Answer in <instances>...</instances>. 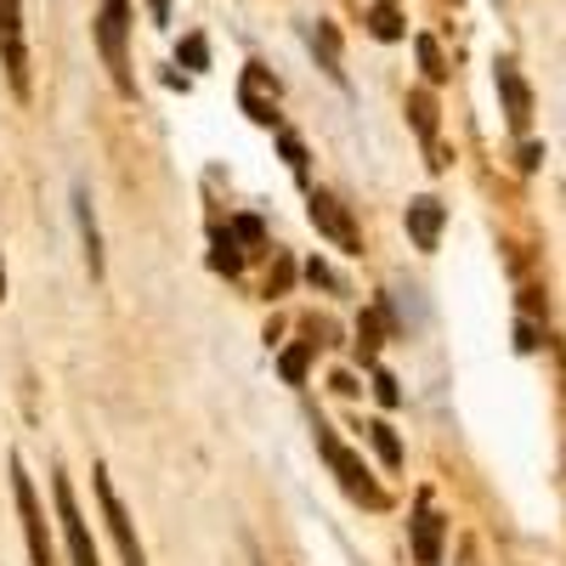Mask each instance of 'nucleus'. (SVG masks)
Instances as JSON below:
<instances>
[{"instance_id": "f257e3e1", "label": "nucleus", "mask_w": 566, "mask_h": 566, "mask_svg": "<svg viewBox=\"0 0 566 566\" xmlns=\"http://www.w3.org/2000/svg\"><path fill=\"white\" fill-rule=\"evenodd\" d=\"M312 442H317V453L328 459V470H335V482L346 488V499H357L363 510H386V504H391V493L368 476V464H363L335 431H328L323 419H312Z\"/></svg>"}, {"instance_id": "f03ea898", "label": "nucleus", "mask_w": 566, "mask_h": 566, "mask_svg": "<svg viewBox=\"0 0 566 566\" xmlns=\"http://www.w3.org/2000/svg\"><path fill=\"white\" fill-rule=\"evenodd\" d=\"M125 34H130V0H103V12H97L103 63H108V74H114V91H119V97H136V74H130Z\"/></svg>"}, {"instance_id": "7ed1b4c3", "label": "nucleus", "mask_w": 566, "mask_h": 566, "mask_svg": "<svg viewBox=\"0 0 566 566\" xmlns=\"http://www.w3.org/2000/svg\"><path fill=\"white\" fill-rule=\"evenodd\" d=\"M12 470V499H18V522H23V544H29V566H57V549H52V527H45V510L34 499V482L23 476V459L12 453L7 459Z\"/></svg>"}, {"instance_id": "20e7f679", "label": "nucleus", "mask_w": 566, "mask_h": 566, "mask_svg": "<svg viewBox=\"0 0 566 566\" xmlns=\"http://www.w3.org/2000/svg\"><path fill=\"white\" fill-rule=\"evenodd\" d=\"M0 69H7L12 97L29 103V40H23V0H0Z\"/></svg>"}, {"instance_id": "39448f33", "label": "nucleus", "mask_w": 566, "mask_h": 566, "mask_svg": "<svg viewBox=\"0 0 566 566\" xmlns=\"http://www.w3.org/2000/svg\"><path fill=\"white\" fill-rule=\"evenodd\" d=\"M91 488H97V504H103V522H108V533H114L119 560H125V566H148V549H142V538H136V527H130V510L119 504V493H114V482H108L103 464L91 470Z\"/></svg>"}, {"instance_id": "423d86ee", "label": "nucleus", "mask_w": 566, "mask_h": 566, "mask_svg": "<svg viewBox=\"0 0 566 566\" xmlns=\"http://www.w3.org/2000/svg\"><path fill=\"white\" fill-rule=\"evenodd\" d=\"M52 504H57V522H63V538H69V560L74 566H103L97 560V544H91V527H85V515L74 504V488L63 470H52Z\"/></svg>"}, {"instance_id": "0eeeda50", "label": "nucleus", "mask_w": 566, "mask_h": 566, "mask_svg": "<svg viewBox=\"0 0 566 566\" xmlns=\"http://www.w3.org/2000/svg\"><path fill=\"white\" fill-rule=\"evenodd\" d=\"M306 216H312V227L323 232L335 250H346V255H363V232H357V221H352V210L335 199V193H312L306 199Z\"/></svg>"}, {"instance_id": "6e6552de", "label": "nucleus", "mask_w": 566, "mask_h": 566, "mask_svg": "<svg viewBox=\"0 0 566 566\" xmlns=\"http://www.w3.org/2000/svg\"><path fill=\"white\" fill-rule=\"evenodd\" d=\"M402 221H408V239H413V250H424L431 255L437 244H442V227H448V205L442 199H408V210H402Z\"/></svg>"}, {"instance_id": "1a4fd4ad", "label": "nucleus", "mask_w": 566, "mask_h": 566, "mask_svg": "<svg viewBox=\"0 0 566 566\" xmlns=\"http://www.w3.org/2000/svg\"><path fill=\"white\" fill-rule=\"evenodd\" d=\"M239 103H244V114H250L255 125H277V80H272L261 63H250V69H244Z\"/></svg>"}, {"instance_id": "9d476101", "label": "nucleus", "mask_w": 566, "mask_h": 566, "mask_svg": "<svg viewBox=\"0 0 566 566\" xmlns=\"http://www.w3.org/2000/svg\"><path fill=\"white\" fill-rule=\"evenodd\" d=\"M408 119H413V130H419V148H424V165L431 170H442L448 159H442V148H437V97L431 91H408Z\"/></svg>"}, {"instance_id": "9b49d317", "label": "nucleus", "mask_w": 566, "mask_h": 566, "mask_svg": "<svg viewBox=\"0 0 566 566\" xmlns=\"http://www.w3.org/2000/svg\"><path fill=\"white\" fill-rule=\"evenodd\" d=\"M493 80H499V97H504V119H510V130H527V119H533V91H527V80L515 74V63H499Z\"/></svg>"}, {"instance_id": "f8f14e48", "label": "nucleus", "mask_w": 566, "mask_h": 566, "mask_svg": "<svg viewBox=\"0 0 566 566\" xmlns=\"http://www.w3.org/2000/svg\"><path fill=\"white\" fill-rule=\"evenodd\" d=\"M442 515L431 510V499H419V510H413V560L419 566H442Z\"/></svg>"}, {"instance_id": "ddd939ff", "label": "nucleus", "mask_w": 566, "mask_h": 566, "mask_svg": "<svg viewBox=\"0 0 566 566\" xmlns=\"http://www.w3.org/2000/svg\"><path fill=\"white\" fill-rule=\"evenodd\" d=\"M74 221H80V244H85V272L103 277V232H97V216H91L85 187H74Z\"/></svg>"}, {"instance_id": "4468645a", "label": "nucleus", "mask_w": 566, "mask_h": 566, "mask_svg": "<svg viewBox=\"0 0 566 566\" xmlns=\"http://www.w3.org/2000/svg\"><path fill=\"white\" fill-rule=\"evenodd\" d=\"M306 40H312V52H317L323 74L346 91V69H340V34H335V23H312V29H306Z\"/></svg>"}, {"instance_id": "2eb2a0df", "label": "nucleus", "mask_w": 566, "mask_h": 566, "mask_svg": "<svg viewBox=\"0 0 566 566\" xmlns=\"http://www.w3.org/2000/svg\"><path fill=\"white\" fill-rule=\"evenodd\" d=\"M312 352H317V340H295L290 352L277 357V374H283V380H290V386H306V368H312Z\"/></svg>"}, {"instance_id": "dca6fc26", "label": "nucleus", "mask_w": 566, "mask_h": 566, "mask_svg": "<svg viewBox=\"0 0 566 566\" xmlns=\"http://www.w3.org/2000/svg\"><path fill=\"white\" fill-rule=\"evenodd\" d=\"M363 431L374 437V448H380V459H386V470H402V442H397V431H391V424H386V419H368V424H363Z\"/></svg>"}, {"instance_id": "f3484780", "label": "nucleus", "mask_w": 566, "mask_h": 566, "mask_svg": "<svg viewBox=\"0 0 566 566\" xmlns=\"http://www.w3.org/2000/svg\"><path fill=\"white\" fill-rule=\"evenodd\" d=\"M368 34H374V40H402V12L391 7V0L368 7Z\"/></svg>"}, {"instance_id": "a211bd4d", "label": "nucleus", "mask_w": 566, "mask_h": 566, "mask_svg": "<svg viewBox=\"0 0 566 566\" xmlns=\"http://www.w3.org/2000/svg\"><path fill=\"white\" fill-rule=\"evenodd\" d=\"M380 328H386V306H374L363 323H357V357L374 363V352H380Z\"/></svg>"}, {"instance_id": "6ab92c4d", "label": "nucleus", "mask_w": 566, "mask_h": 566, "mask_svg": "<svg viewBox=\"0 0 566 566\" xmlns=\"http://www.w3.org/2000/svg\"><path fill=\"white\" fill-rule=\"evenodd\" d=\"M210 266L227 272V277H239V272H244V250H239V239H232V232H216V255H210Z\"/></svg>"}, {"instance_id": "aec40b11", "label": "nucleus", "mask_w": 566, "mask_h": 566, "mask_svg": "<svg viewBox=\"0 0 566 566\" xmlns=\"http://www.w3.org/2000/svg\"><path fill=\"white\" fill-rule=\"evenodd\" d=\"M413 52H419V69H424V80H431V85H442V80H448V63H442V45H437L431 34H419V40H413Z\"/></svg>"}, {"instance_id": "412c9836", "label": "nucleus", "mask_w": 566, "mask_h": 566, "mask_svg": "<svg viewBox=\"0 0 566 566\" xmlns=\"http://www.w3.org/2000/svg\"><path fill=\"white\" fill-rule=\"evenodd\" d=\"M277 142H283V159H290V170L306 181V148H301V136H295V130H283Z\"/></svg>"}, {"instance_id": "4be33fe9", "label": "nucleus", "mask_w": 566, "mask_h": 566, "mask_svg": "<svg viewBox=\"0 0 566 566\" xmlns=\"http://www.w3.org/2000/svg\"><path fill=\"white\" fill-rule=\"evenodd\" d=\"M181 63H187V69H205V63H210L205 34H187V40H181Z\"/></svg>"}, {"instance_id": "5701e85b", "label": "nucleus", "mask_w": 566, "mask_h": 566, "mask_svg": "<svg viewBox=\"0 0 566 566\" xmlns=\"http://www.w3.org/2000/svg\"><path fill=\"white\" fill-rule=\"evenodd\" d=\"M227 232H232V239H244V244H261V239H266V227H261L255 216H239V221H232Z\"/></svg>"}, {"instance_id": "b1692460", "label": "nucleus", "mask_w": 566, "mask_h": 566, "mask_svg": "<svg viewBox=\"0 0 566 566\" xmlns=\"http://www.w3.org/2000/svg\"><path fill=\"white\" fill-rule=\"evenodd\" d=\"M306 277H312V283H323V290H346V283H340V272L328 266V261H306Z\"/></svg>"}, {"instance_id": "393cba45", "label": "nucleus", "mask_w": 566, "mask_h": 566, "mask_svg": "<svg viewBox=\"0 0 566 566\" xmlns=\"http://www.w3.org/2000/svg\"><path fill=\"white\" fill-rule=\"evenodd\" d=\"M374 391H380V402H386V408H397V402H402V391H397V380H391L386 368H374Z\"/></svg>"}, {"instance_id": "a878e982", "label": "nucleus", "mask_w": 566, "mask_h": 566, "mask_svg": "<svg viewBox=\"0 0 566 566\" xmlns=\"http://www.w3.org/2000/svg\"><path fill=\"white\" fill-rule=\"evenodd\" d=\"M290 277H295V266L277 261V272H272V283H266V295H283V290H290Z\"/></svg>"}, {"instance_id": "bb28decb", "label": "nucleus", "mask_w": 566, "mask_h": 566, "mask_svg": "<svg viewBox=\"0 0 566 566\" xmlns=\"http://www.w3.org/2000/svg\"><path fill=\"white\" fill-rule=\"evenodd\" d=\"M538 159H544V148H533V142H527V148H522V170H538Z\"/></svg>"}, {"instance_id": "cd10ccee", "label": "nucleus", "mask_w": 566, "mask_h": 566, "mask_svg": "<svg viewBox=\"0 0 566 566\" xmlns=\"http://www.w3.org/2000/svg\"><path fill=\"white\" fill-rule=\"evenodd\" d=\"M148 12H154V23H170V0H148Z\"/></svg>"}, {"instance_id": "c85d7f7f", "label": "nucleus", "mask_w": 566, "mask_h": 566, "mask_svg": "<svg viewBox=\"0 0 566 566\" xmlns=\"http://www.w3.org/2000/svg\"><path fill=\"white\" fill-rule=\"evenodd\" d=\"M0 301H7V261H0Z\"/></svg>"}]
</instances>
